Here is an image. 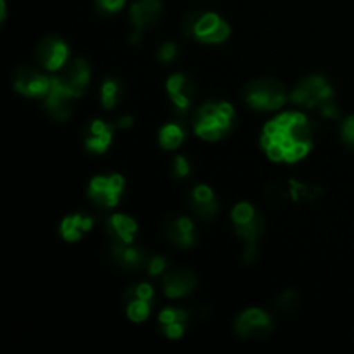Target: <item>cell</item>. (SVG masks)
<instances>
[{
	"mask_svg": "<svg viewBox=\"0 0 354 354\" xmlns=\"http://www.w3.org/2000/svg\"><path fill=\"white\" fill-rule=\"evenodd\" d=\"M315 124L299 111L282 113L265 124L261 147L272 161L297 162L313 147Z\"/></svg>",
	"mask_w": 354,
	"mask_h": 354,
	"instance_id": "1",
	"label": "cell"
},
{
	"mask_svg": "<svg viewBox=\"0 0 354 354\" xmlns=\"http://www.w3.org/2000/svg\"><path fill=\"white\" fill-rule=\"evenodd\" d=\"M235 127L234 106L227 100H209L196 111L194 131L207 142H218L228 137Z\"/></svg>",
	"mask_w": 354,
	"mask_h": 354,
	"instance_id": "2",
	"label": "cell"
},
{
	"mask_svg": "<svg viewBox=\"0 0 354 354\" xmlns=\"http://www.w3.org/2000/svg\"><path fill=\"white\" fill-rule=\"evenodd\" d=\"M183 33L203 44H221L232 33L227 21L214 12L206 10H192L183 19Z\"/></svg>",
	"mask_w": 354,
	"mask_h": 354,
	"instance_id": "3",
	"label": "cell"
},
{
	"mask_svg": "<svg viewBox=\"0 0 354 354\" xmlns=\"http://www.w3.org/2000/svg\"><path fill=\"white\" fill-rule=\"evenodd\" d=\"M244 100L258 111H277L287 102L286 85L273 78H256L244 86Z\"/></svg>",
	"mask_w": 354,
	"mask_h": 354,
	"instance_id": "4",
	"label": "cell"
},
{
	"mask_svg": "<svg viewBox=\"0 0 354 354\" xmlns=\"http://www.w3.org/2000/svg\"><path fill=\"white\" fill-rule=\"evenodd\" d=\"M334 86L325 76L311 75L301 80L296 88L290 92V100L296 106L308 109H322L334 100Z\"/></svg>",
	"mask_w": 354,
	"mask_h": 354,
	"instance_id": "5",
	"label": "cell"
},
{
	"mask_svg": "<svg viewBox=\"0 0 354 354\" xmlns=\"http://www.w3.org/2000/svg\"><path fill=\"white\" fill-rule=\"evenodd\" d=\"M124 192V178L118 173L92 178L88 185V199L100 209H113L118 206Z\"/></svg>",
	"mask_w": 354,
	"mask_h": 354,
	"instance_id": "6",
	"label": "cell"
},
{
	"mask_svg": "<svg viewBox=\"0 0 354 354\" xmlns=\"http://www.w3.org/2000/svg\"><path fill=\"white\" fill-rule=\"evenodd\" d=\"M273 318L259 308H249L242 311L235 320V334L245 341H259L272 334Z\"/></svg>",
	"mask_w": 354,
	"mask_h": 354,
	"instance_id": "7",
	"label": "cell"
},
{
	"mask_svg": "<svg viewBox=\"0 0 354 354\" xmlns=\"http://www.w3.org/2000/svg\"><path fill=\"white\" fill-rule=\"evenodd\" d=\"M232 223H234L235 234L242 241H245V244L256 242L265 232V220L261 213L249 203H239L232 209Z\"/></svg>",
	"mask_w": 354,
	"mask_h": 354,
	"instance_id": "8",
	"label": "cell"
},
{
	"mask_svg": "<svg viewBox=\"0 0 354 354\" xmlns=\"http://www.w3.org/2000/svg\"><path fill=\"white\" fill-rule=\"evenodd\" d=\"M12 85L17 93L30 99H44L50 86V78L31 66H17L12 75Z\"/></svg>",
	"mask_w": 354,
	"mask_h": 354,
	"instance_id": "9",
	"label": "cell"
},
{
	"mask_svg": "<svg viewBox=\"0 0 354 354\" xmlns=\"http://www.w3.org/2000/svg\"><path fill=\"white\" fill-rule=\"evenodd\" d=\"M69 59V47L61 37L41 38L37 45V61L48 71H61Z\"/></svg>",
	"mask_w": 354,
	"mask_h": 354,
	"instance_id": "10",
	"label": "cell"
},
{
	"mask_svg": "<svg viewBox=\"0 0 354 354\" xmlns=\"http://www.w3.org/2000/svg\"><path fill=\"white\" fill-rule=\"evenodd\" d=\"M41 100H44L45 109L50 114L52 120L59 121V123H64V121H68L69 118H71V102L76 99L64 88V86H62V83L59 82L57 76H54V78H50L48 92L45 93V97Z\"/></svg>",
	"mask_w": 354,
	"mask_h": 354,
	"instance_id": "11",
	"label": "cell"
},
{
	"mask_svg": "<svg viewBox=\"0 0 354 354\" xmlns=\"http://www.w3.org/2000/svg\"><path fill=\"white\" fill-rule=\"evenodd\" d=\"M154 299V289L149 283H138L130 287L124 292V304H127V315L135 324H142L149 318Z\"/></svg>",
	"mask_w": 354,
	"mask_h": 354,
	"instance_id": "12",
	"label": "cell"
},
{
	"mask_svg": "<svg viewBox=\"0 0 354 354\" xmlns=\"http://www.w3.org/2000/svg\"><path fill=\"white\" fill-rule=\"evenodd\" d=\"M109 256L118 268L124 272H137L147 266L149 254L142 248L135 245V242H109Z\"/></svg>",
	"mask_w": 354,
	"mask_h": 354,
	"instance_id": "13",
	"label": "cell"
},
{
	"mask_svg": "<svg viewBox=\"0 0 354 354\" xmlns=\"http://www.w3.org/2000/svg\"><path fill=\"white\" fill-rule=\"evenodd\" d=\"M166 92H168L169 100L175 107L176 114L183 116L192 107L194 99H196V86L194 82L183 73H175L166 82Z\"/></svg>",
	"mask_w": 354,
	"mask_h": 354,
	"instance_id": "14",
	"label": "cell"
},
{
	"mask_svg": "<svg viewBox=\"0 0 354 354\" xmlns=\"http://www.w3.org/2000/svg\"><path fill=\"white\" fill-rule=\"evenodd\" d=\"M57 78L75 99H80V97L85 95V90L90 83L88 62L85 59H75L62 68Z\"/></svg>",
	"mask_w": 354,
	"mask_h": 354,
	"instance_id": "15",
	"label": "cell"
},
{
	"mask_svg": "<svg viewBox=\"0 0 354 354\" xmlns=\"http://www.w3.org/2000/svg\"><path fill=\"white\" fill-rule=\"evenodd\" d=\"M116 124L102 120H93L83 130V144L93 154H104L113 144Z\"/></svg>",
	"mask_w": 354,
	"mask_h": 354,
	"instance_id": "16",
	"label": "cell"
},
{
	"mask_svg": "<svg viewBox=\"0 0 354 354\" xmlns=\"http://www.w3.org/2000/svg\"><path fill=\"white\" fill-rule=\"evenodd\" d=\"M187 204H189V207L197 216L204 218V220H211L220 211V203H218L216 194L213 192L211 187L203 185V183L190 190L189 196H187Z\"/></svg>",
	"mask_w": 354,
	"mask_h": 354,
	"instance_id": "17",
	"label": "cell"
},
{
	"mask_svg": "<svg viewBox=\"0 0 354 354\" xmlns=\"http://www.w3.org/2000/svg\"><path fill=\"white\" fill-rule=\"evenodd\" d=\"M197 287V279L190 270H171L162 279V290L169 299H178L192 294Z\"/></svg>",
	"mask_w": 354,
	"mask_h": 354,
	"instance_id": "18",
	"label": "cell"
},
{
	"mask_svg": "<svg viewBox=\"0 0 354 354\" xmlns=\"http://www.w3.org/2000/svg\"><path fill=\"white\" fill-rule=\"evenodd\" d=\"M161 0H135L130 9V19L133 31H144L154 26L161 19Z\"/></svg>",
	"mask_w": 354,
	"mask_h": 354,
	"instance_id": "19",
	"label": "cell"
},
{
	"mask_svg": "<svg viewBox=\"0 0 354 354\" xmlns=\"http://www.w3.org/2000/svg\"><path fill=\"white\" fill-rule=\"evenodd\" d=\"M165 234L169 239V242L178 248L189 249L196 245L197 234L194 221L187 216H171L166 220Z\"/></svg>",
	"mask_w": 354,
	"mask_h": 354,
	"instance_id": "20",
	"label": "cell"
},
{
	"mask_svg": "<svg viewBox=\"0 0 354 354\" xmlns=\"http://www.w3.org/2000/svg\"><path fill=\"white\" fill-rule=\"evenodd\" d=\"M187 322H189V313L182 308L169 306L159 313V325L162 328V334L171 341H178L185 334Z\"/></svg>",
	"mask_w": 354,
	"mask_h": 354,
	"instance_id": "21",
	"label": "cell"
},
{
	"mask_svg": "<svg viewBox=\"0 0 354 354\" xmlns=\"http://www.w3.org/2000/svg\"><path fill=\"white\" fill-rule=\"evenodd\" d=\"M106 232L114 242H135L138 234V225L133 218L127 214H113L106 220Z\"/></svg>",
	"mask_w": 354,
	"mask_h": 354,
	"instance_id": "22",
	"label": "cell"
},
{
	"mask_svg": "<svg viewBox=\"0 0 354 354\" xmlns=\"http://www.w3.org/2000/svg\"><path fill=\"white\" fill-rule=\"evenodd\" d=\"M93 227V218L88 216V214H69L64 220L61 221V227H59V232H61V237L64 239L66 242H78L80 239L85 234H88Z\"/></svg>",
	"mask_w": 354,
	"mask_h": 354,
	"instance_id": "23",
	"label": "cell"
},
{
	"mask_svg": "<svg viewBox=\"0 0 354 354\" xmlns=\"http://www.w3.org/2000/svg\"><path fill=\"white\" fill-rule=\"evenodd\" d=\"M124 99V85L120 78L116 76H109L102 82L100 86V102H102L104 109H114L118 104Z\"/></svg>",
	"mask_w": 354,
	"mask_h": 354,
	"instance_id": "24",
	"label": "cell"
},
{
	"mask_svg": "<svg viewBox=\"0 0 354 354\" xmlns=\"http://www.w3.org/2000/svg\"><path fill=\"white\" fill-rule=\"evenodd\" d=\"M183 140H185V128L180 123L171 121L159 130V144L166 151H175L183 144Z\"/></svg>",
	"mask_w": 354,
	"mask_h": 354,
	"instance_id": "25",
	"label": "cell"
},
{
	"mask_svg": "<svg viewBox=\"0 0 354 354\" xmlns=\"http://www.w3.org/2000/svg\"><path fill=\"white\" fill-rule=\"evenodd\" d=\"M289 196L292 201H315L322 196V189L318 185H310V183L304 182H296V180H290L289 182Z\"/></svg>",
	"mask_w": 354,
	"mask_h": 354,
	"instance_id": "26",
	"label": "cell"
},
{
	"mask_svg": "<svg viewBox=\"0 0 354 354\" xmlns=\"http://www.w3.org/2000/svg\"><path fill=\"white\" fill-rule=\"evenodd\" d=\"M275 304L280 311H283V313H290V311H294L299 308V304H301L299 292L294 289H287L286 292H282L279 297H277Z\"/></svg>",
	"mask_w": 354,
	"mask_h": 354,
	"instance_id": "27",
	"label": "cell"
},
{
	"mask_svg": "<svg viewBox=\"0 0 354 354\" xmlns=\"http://www.w3.org/2000/svg\"><path fill=\"white\" fill-rule=\"evenodd\" d=\"M190 162L187 161L185 156H176L173 159V166H171V173L175 178H187L190 175Z\"/></svg>",
	"mask_w": 354,
	"mask_h": 354,
	"instance_id": "28",
	"label": "cell"
},
{
	"mask_svg": "<svg viewBox=\"0 0 354 354\" xmlns=\"http://www.w3.org/2000/svg\"><path fill=\"white\" fill-rule=\"evenodd\" d=\"M176 55H178V47H176L173 41H166V44H162L158 50V59L162 64L173 62L176 59Z\"/></svg>",
	"mask_w": 354,
	"mask_h": 354,
	"instance_id": "29",
	"label": "cell"
},
{
	"mask_svg": "<svg viewBox=\"0 0 354 354\" xmlns=\"http://www.w3.org/2000/svg\"><path fill=\"white\" fill-rule=\"evenodd\" d=\"M166 266H168L166 259L162 258V256L156 254V256H149V261H147V266H145V268H147L149 275L158 277V275H161L162 272H165Z\"/></svg>",
	"mask_w": 354,
	"mask_h": 354,
	"instance_id": "30",
	"label": "cell"
},
{
	"mask_svg": "<svg viewBox=\"0 0 354 354\" xmlns=\"http://www.w3.org/2000/svg\"><path fill=\"white\" fill-rule=\"evenodd\" d=\"M341 137L349 147L354 149V116L346 118L341 124Z\"/></svg>",
	"mask_w": 354,
	"mask_h": 354,
	"instance_id": "31",
	"label": "cell"
},
{
	"mask_svg": "<svg viewBox=\"0 0 354 354\" xmlns=\"http://www.w3.org/2000/svg\"><path fill=\"white\" fill-rule=\"evenodd\" d=\"M124 2H127V0H95L99 10H102V12L106 14L120 12V10L123 9Z\"/></svg>",
	"mask_w": 354,
	"mask_h": 354,
	"instance_id": "32",
	"label": "cell"
},
{
	"mask_svg": "<svg viewBox=\"0 0 354 354\" xmlns=\"http://www.w3.org/2000/svg\"><path fill=\"white\" fill-rule=\"evenodd\" d=\"M245 263H254L256 258H258V248H256V242H249L245 244L244 254H242Z\"/></svg>",
	"mask_w": 354,
	"mask_h": 354,
	"instance_id": "33",
	"label": "cell"
},
{
	"mask_svg": "<svg viewBox=\"0 0 354 354\" xmlns=\"http://www.w3.org/2000/svg\"><path fill=\"white\" fill-rule=\"evenodd\" d=\"M320 113H322V116L332 118V120H334V118H339L341 111H339V106H337V104H335V100H332V102H328L327 106L322 107Z\"/></svg>",
	"mask_w": 354,
	"mask_h": 354,
	"instance_id": "34",
	"label": "cell"
},
{
	"mask_svg": "<svg viewBox=\"0 0 354 354\" xmlns=\"http://www.w3.org/2000/svg\"><path fill=\"white\" fill-rule=\"evenodd\" d=\"M114 124H116V128H120V130H127V128H130L131 124H133V118L123 116V118H120V120H118Z\"/></svg>",
	"mask_w": 354,
	"mask_h": 354,
	"instance_id": "35",
	"label": "cell"
},
{
	"mask_svg": "<svg viewBox=\"0 0 354 354\" xmlns=\"http://www.w3.org/2000/svg\"><path fill=\"white\" fill-rule=\"evenodd\" d=\"M7 17V7H6V0H0V21H6Z\"/></svg>",
	"mask_w": 354,
	"mask_h": 354,
	"instance_id": "36",
	"label": "cell"
}]
</instances>
